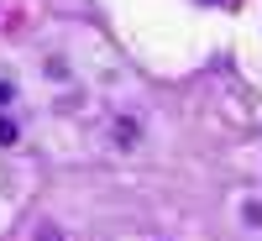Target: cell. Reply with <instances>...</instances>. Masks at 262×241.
Instances as JSON below:
<instances>
[{
  "label": "cell",
  "instance_id": "cell-1",
  "mask_svg": "<svg viewBox=\"0 0 262 241\" xmlns=\"http://www.w3.org/2000/svg\"><path fill=\"white\" fill-rule=\"evenodd\" d=\"M0 142H16V126L11 121H0Z\"/></svg>",
  "mask_w": 262,
  "mask_h": 241
},
{
  "label": "cell",
  "instance_id": "cell-2",
  "mask_svg": "<svg viewBox=\"0 0 262 241\" xmlns=\"http://www.w3.org/2000/svg\"><path fill=\"white\" fill-rule=\"evenodd\" d=\"M0 105H11V84H0Z\"/></svg>",
  "mask_w": 262,
  "mask_h": 241
}]
</instances>
